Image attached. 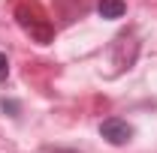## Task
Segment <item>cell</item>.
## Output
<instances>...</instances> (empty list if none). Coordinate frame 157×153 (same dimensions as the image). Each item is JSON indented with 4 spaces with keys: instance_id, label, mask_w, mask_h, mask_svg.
Listing matches in <instances>:
<instances>
[{
    "instance_id": "6da1fadb",
    "label": "cell",
    "mask_w": 157,
    "mask_h": 153,
    "mask_svg": "<svg viewBox=\"0 0 157 153\" xmlns=\"http://www.w3.org/2000/svg\"><path fill=\"white\" fill-rule=\"evenodd\" d=\"M100 135H103L109 144L124 147V144L133 138V126H130L127 120H121V117H109V120H103V123H100Z\"/></svg>"
},
{
    "instance_id": "7a4b0ae2",
    "label": "cell",
    "mask_w": 157,
    "mask_h": 153,
    "mask_svg": "<svg viewBox=\"0 0 157 153\" xmlns=\"http://www.w3.org/2000/svg\"><path fill=\"white\" fill-rule=\"evenodd\" d=\"M97 12H100V18L115 21V18H124L127 3H124V0H100V3H97Z\"/></svg>"
},
{
    "instance_id": "3957f363",
    "label": "cell",
    "mask_w": 157,
    "mask_h": 153,
    "mask_svg": "<svg viewBox=\"0 0 157 153\" xmlns=\"http://www.w3.org/2000/svg\"><path fill=\"white\" fill-rule=\"evenodd\" d=\"M6 75H9V60L6 54H0V81H6Z\"/></svg>"
},
{
    "instance_id": "277c9868",
    "label": "cell",
    "mask_w": 157,
    "mask_h": 153,
    "mask_svg": "<svg viewBox=\"0 0 157 153\" xmlns=\"http://www.w3.org/2000/svg\"><path fill=\"white\" fill-rule=\"evenodd\" d=\"M0 105H3V111H18V105H15V102H6V99H3Z\"/></svg>"
}]
</instances>
